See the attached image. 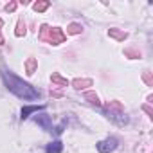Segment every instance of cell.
I'll list each match as a JSON object with an SVG mask.
<instances>
[{
	"label": "cell",
	"mask_w": 153,
	"mask_h": 153,
	"mask_svg": "<svg viewBox=\"0 0 153 153\" xmlns=\"http://www.w3.org/2000/svg\"><path fill=\"white\" fill-rule=\"evenodd\" d=\"M0 76H2V81L6 85V88L15 94L16 97L24 99V101H36L40 99V90H36L33 85H29L27 81L20 79L18 76H15L11 70H7L6 67H2V70H0Z\"/></svg>",
	"instance_id": "6da1fadb"
},
{
	"label": "cell",
	"mask_w": 153,
	"mask_h": 153,
	"mask_svg": "<svg viewBox=\"0 0 153 153\" xmlns=\"http://www.w3.org/2000/svg\"><path fill=\"white\" fill-rule=\"evenodd\" d=\"M40 40L51 43V45H59L65 42V33L59 27H49V25H42L40 29Z\"/></svg>",
	"instance_id": "7a4b0ae2"
},
{
	"label": "cell",
	"mask_w": 153,
	"mask_h": 153,
	"mask_svg": "<svg viewBox=\"0 0 153 153\" xmlns=\"http://www.w3.org/2000/svg\"><path fill=\"white\" fill-rule=\"evenodd\" d=\"M105 115H106L108 119H112L115 124H121V126L128 123V117L124 115V110H123L121 103H117V101L106 105V108H105Z\"/></svg>",
	"instance_id": "3957f363"
},
{
	"label": "cell",
	"mask_w": 153,
	"mask_h": 153,
	"mask_svg": "<svg viewBox=\"0 0 153 153\" xmlns=\"http://www.w3.org/2000/svg\"><path fill=\"white\" fill-rule=\"evenodd\" d=\"M117 146H119V139L117 137H106L105 140L97 142V151L99 153H112Z\"/></svg>",
	"instance_id": "277c9868"
},
{
	"label": "cell",
	"mask_w": 153,
	"mask_h": 153,
	"mask_svg": "<svg viewBox=\"0 0 153 153\" xmlns=\"http://www.w3.org/2000/svg\"><path fill=\"white\" fill-rule=\"evenodd\" d=\"M33 121H34L38 126H42L45 131H52V117H51L49 114H45V112L36 114V115L33 117Z\"/></svg>",
	"instance_id": "5b68a950"
},
{
	"label": "cell",
	"mask_w": 153,
	"mask_h": 153,
	"mask_svg": "<svg viewBox=\"0 0 153 153\" xmlns=\"http://www.w3.org/2000/svg\"><path fill=\"white\" fill-rule=\"evenodd\" d=\"M45 108H47L45 105H38V106H36V105H27V106H24V108L20 110V119H22V121H25V119H29L33 114L43 112Z\"/></svg>",
	"instance_id": "8992f818"
},
{
	"label": "cell",
	"mask_w": 153,
	"mask_h": 153,
	"mask_svg": "<svg viewBox=\"0 0 153 153\" xmlns=\"http://www.w3.org/2000/svg\"><path fill=\"white\" fill-rule=\"evenodd\" d=\"M63 151V142L61 140H52L45 146V153H61Z\"/></svg>",
	"instance_id": "52a82bcc"
},
{
	"label": "cell",
	"mask_w": 153,
	"mask_h": 153,
	"mask_svg": "<svg viewBox=\"0 0 153 153\" xmlns=\"http://www.w3.org/2000/svg\"><path fill=\"white\" fill-rule=\"evenodd\" d=\"M74 88L76 90H81V88H87V87H92V81L90 79H74L72 81Z\"/></svg>",
	"instance_id": "ba28073f"
},
{
	"label": "cell",
	"mask_w": 153,
	"mask_h": 153,
	"mask_svg": "<svg viewBox=\"0 0 153 153\" xmlns=\"http://www.w3.org/2000/svg\"><path fill=\"white\" fill-rule=\"evenodd\" d=\"M51 81H52V83H56V85H59V87H67V85H68V81H67V79H63L61 76H59V74H56V72L51 76Z\"/></svg>",
	"instance_id": "9c48e42d"
},
{
	"label": "cell",
	"mask_w": 153,
	"mask_h": 153,
	"mask_svg": "<svg viewBox=\"0 0 153 153\" xmlns=\"http://www.w3.org/2000/svg\"><path fill=\"white\" fill-rule=\"evenodd\" d=\"M108 36L115 38V40H126V38H128V34H126V33L117 31V29H110V31H108Z\"/></svg>",
	"instance_id": "30bf717a"
},
{
	"label": "cell",
	"mask_w": 153,
	"mask_h": 153,
	"mask_svg": "<svg viewBox=\"0 0 153 153\" xmlns=\"http://www.w3.org/2000/svg\"><path fill=\"white\" fill-rule=\"evenodd\" d=\"M83 31V25L81 24H70L68 29H67V34H79Z\"/></svg>",
	"instance_id": "8fae6325"
},
{
	"label": "cell",
	"mask_w": 153,
	"mask_h": 153,
	"mask_svg": "<svg viewBox=\"0 0 153 153\" xmlns=\"http://www.w3.org/2000/svg\"><path fill=\"white\" fill-rule=\"evenodd\" d=\"M34 68H36V59H34V58H29L27 63H25V70H27V74H29V76L34 74Z\"/></svg>",
	"instance_id": "7c38bea8"
},
{
	"label": "cell",
	"mask_w": 153,
	"mask_h": 153,
	"mask_svg": "<svg viewBox=\"0 0 153 153\" xmlns=\"http://www.w3.org/2000/svg\"><path fill=\"white\" fill-rule=\"evenodd\" d=\"M49 6H51V2H36V4L33 6V9H34V11H38V13H42V11L49 9Z\"/></svg>",
	"instance_id": "4fadbf2b"
},
{
	"label": "cell",
	"mask_w": 153,
	"mask_h": 153,
	"mask_svg": "<svg viewBox=\"0 0 153 153\" xmlns=\"http://www.w3.org/2000/svg\"><path fill=\"white\" fill-rule=\"evenodd\" d=\"M85 99H88V103H92V105H96V106L101 105V103H99V97H97L96 94H92V92H87V94H85Z\"/></svg>",
	"instance_id": "5bb4252c"
},
{
	"label": "cell",
	"mask_w": 153,
	"mask_h": 153,
	"mask_svg": "<svg viewBox=\"0 0 153 153\" xmlns=\"http://www.w3.org/2000/svg\"><path fill=\"white\" fill-rule=\"evenodd\" d=\"M65 126H67V121H61V124H58L56 128H52V131H54L56 135H61L63 130H65Z\"/></svg>",
	"instance_id": "9a60e30c"
},
{
	"label": "cell",
	"mask_w": 153,
	"mask_h": 153,
	"mask_svg": "<svg viewBox=\"0 0 153 153\" xmlns=\"http://www.w3.org/2000/svg\"><path fill=\"white\" fill-rule=\"evenodd\" d=\"M25 34V24L24 22H18V29H16V36H22Z\"/></svg>",
	"instance_id": "2e32d148"
},
{
	"label": "cell",
	"mask_w": 153,
	"mask_h": 153,
	"mask_svg": "<svg viewBox=\"0 0 153 153\" xmlns=\"http://www.w3.org/2000/svg\"><path fill=\"white\" fill-rule=\"evenodd\" d=\"M15 7H16V4H7L6 6V11H15Z\"/></svg>",
	"instance_id": "e0dca14e"
}]
</instances>
